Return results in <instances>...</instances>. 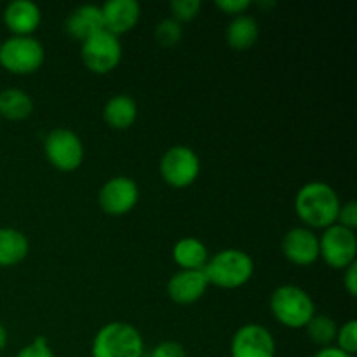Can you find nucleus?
Instances as JSON below:
<instances>
[{
    "label": "nucleus",
    "instance_id": "f257e3e1",
    "mask_svg": "<svg viewBox=\"0 0 357 357\" xmlns=\"http://www.w3.org/2000/svg\"><path fill=\"white\" fill-rule=\"evenodd\" d=\"M293 206L303 227L324 230L337 223L342 201L337 190L324 181H309L296 192Z\"/></svg>",
    "mask_w": 357,
    "mask_h": 357
},
{
    "label": "nucleus",
    "instance_id": "f03ea898",
    "mask_svg": "<svg viewBox=\"0 0 357 357\" xmlns=\"http://www.w3.org/2000/svg\"><path fill=\"white\" fill-rule=\"evenodd\" d=\"M209 286L222 289H237L248 284L255 274V261L246 251L227 248L209 257L202 268Z\"/></svg>",
    "mask_w": 357,
    "mask_h": 357
},
{
    "label": "nucleus",
    "instance_id": "7ed1b4c3",
    "mask_svg": "<svg viewBox=\"0 0 357 357\" xmlns=\"http://www.w3.org/2000/svg\"><path fill=\"white\" fill-rule=\"evenodd\" d=\"M143 337L132 324L112 321L94 335L91 357H143Z\"/></svg>",
    "mask_w": 357,
    "mask_h": 357
},
{
    "label": "nucleus",
    "instance_id": "20e7f679",
    "mask_svg": "<svg viewBox=\"0 0 357 357\" xmlns=\"http://www.w3.org/2000/svg\"><path fill=\"white\" fill-rule=\"evenodd\" d=\"M271 312L281 326L300 330L316 316V303L303 288L295 284H282L271 296Z\"/></svg>",
    "mask_w": 357,
    "mask_h": 357
},
{
    "label": "nucleus",
    "instance_id": "39448f33",
    "mask_svg": "<svg viewBox=\"0 0 357 357\" xmlns=\"http://www.w3.org/2000/svg\"><path fill=\"white\" fill-rule=\"evenodd\" d=\"M44 45L35 37H9L0 47V65L14 75H30L44 65Z\"/></svg>",
    "mask_w": 357,
    "mask_h": 357
},
{
    "label": "nucleus",
    "instance_id": "423d86ee",
    "mask_svg": "<svg viewBox=\"0 0 357 357\" xmlns=\"http://www.w3.org/2000/svg\"><path fill=\"white\" fill-rule=\"evenodd\" d=\"M44 153L52 167L61 173H72L84 160L82 139L72 129L56 128L45 136Z\"/></svg>",
    "mask_w": 357,
    "mask_h": 357
},
{
    "label": "nucleus",
    "instance_id": "0eeeda50",
    "mask_svg": "<svg viewBox=\"0 0 357 357\" xmlns=\"http://www.w3.org/2000/svg\"><path fill=\"white\" fill-rule=\"evenodd\" d=\"M159 171L166 185L173 188H187L195 183L201 174V159L185 145H174L160 157Z\"/></svg>",
    "mask_w": 357,
    "mask_h": 357
},
{
    "label": "nucleus",
    "instance_id": "6e6552de",
    "mask_svg": "<svg viewBox=\"0 0 357 357\" xmlns=\"http://www.w3.org/2000/svg\"><path fill=\"white\" fill-rule=\"evenodd\" d=\"M319 258L335 271H345L357 258V237L354 230L335 225L328 227L319 236Z\"/></svg>",
    "mask_w": 357,
    "mask_h": 357
},
{
    "label": "nucleus",
    "instance_id": "1a4fd4ad",
    "mask_svg": "<svg viewBox=\"0 0 357 357\" xmlns=\"http://www.w3.org/2000/svg\"><path fill=\"white\" fill-rule=\"evenodd\" d=\"M80 58L89 72L98 75L114 72L122 59V45L119 37L108 33L107 30L93 35L80 45Z\"/></svg>",
    "mask_w": 357,
    "mask_h": 357
},
{
    "label": "nucleus",
    "instance_id": "9d476101",
    "mask_svg": "<svg viewBox=\"0 0 357 357\" xmlns=\"http://www.w3.org/2000/svg\"><path fill=\"white\" fill-rule=\"evenodd\" d=\"M139 201V188L132 178L114 176L105 181L98 194L100 208L107 215L124 216L136 208Z\"/></svg>",
    "mask_w": 357,
    "mask_h": 357
},
{
    "label": "nucleus",
    "instance_id": "9b49d317",
    "mask_svg": "<svg viewBox=\"0 0 357 357\" xmlns=\"http://www.w3.org/2000/svg\"><path fill=\"white\" fill-rule=\"evenodd\" d=\"M230 357H275L274 335L261 324H244L230 342Z\"/></svg>",
    "mask_w": 357,
    "mask_h": 357
},
{
    "label": "nucleus",
    "instance_id": "f8f14e48",
    "mask_svg": "<svg viewBox=\"0 0 357 357\" xmlns=\"http://www.w3.org/2000/svg\"><path fill=\"white\" fill-rule=\"evenodd\" d=\"M282 255L298 267H310L319 260V236L307 227H295L282 237Z\"/></svg>",
    "mask_w": 357,
    "mask_h": 357
},
{
    "label": "nucleus",
    "instance_id": "ddd939ff",
    "mask_svg": "<svg viewBox=\"0 0 357 357\" xmlns=\"http://www.w3.org/2000/svg\"><path fill=\"white\" fill-rule=\"evenodd\" d=\"M100 7L105 30L115 37L131 31L142 17V6L136 0H108Z\"/></svg>",
    "mask_w": 357,
    "mask_h": 357
},
{
    "label": "nucleus",
    "instance_id": "4468645a",
    "mask_svg": "<svg viewBox=\"0 0 357 357\" xmlns=\"http://www.w3.org/2000/svg\"><path fill=\"white\" fill-rule=\"evenodd\" d=\"M209 284L202 271H178L167 281V295L178 305H190L201 300Z\"/></svg>",
    "mask_w": 357,
    "mask_h": 357
},
{
    "label": "nucleus",
    "instance_id": "2eb2a0df",
    "mask_svg": "<svg viewBox=\"0 0 357 357\" xmlns=\"http://www.w3.org/2000/svg\"><path fill=\"white\" fill-rule=\"evenodd\" d=\"M42 10L31 0H14L3 9V24L14 37H31L40 26Z\"/></svg>",
    "mask_w": 357,
    "mask_h": 357
},
{
    "label": "nucleus",
    "instance_id": "dca6fc26",
    "mask_svg": "<svg viewBox=\"0 0 357 357\" xmlns=\"http://www.w3.org/2000/svg\"><path fill=\"white\" fill-rule=\"evenodd\" d=\"M103 30L105 24L103 16H101V7L93 6V3L77 7L65 20V31L72 38L79 40L80 44Z\"/></svg>",
    "mask_w": 357,
    "mask_h": 357
},
{
    "label": "nucleus",
    "instance_id": "f3484780",
    "mask_svg": "<svg viewBox=\"0 0 357 357\" xmlns=\"http://www.w3.org/2000/svg\"><path fill=\"white\" fill-rule=\"evenodd\" d=\"M173 261L180 271H202L208 264V248L197 237H181L173 246Z\"/></svg>",
    "mask_w": 357,
    "mask_h": 357
},
{
    "label": "nucleus",
    "instance_id": "a211bd4d",
    "mask_svg": "<svg viewBox=\"0 0 357 357\" xmlns=\"http://www.w3.org/2000/svg\"><path fill=\"white\" fill-rule=\"evenodd\" d=\"M138 117V105L129 94H115L107 101L103 108V119L107 126L117 131L131 128Z\"/></svg>",
    "mask_w": 357,
    "mask_h": 357
},
{
    "label": "nucleus",
    "instance_id": "6ab92c4d",
    "mask_svg": "<svg viewBox=\"0 0 357 357\" xmlns=\"http://www.w3.org/2000/svg\"><path fill=\"white\" fill-rule=\"evenodd\" d=\"M30 243L21 230L2 227L0 229V267H14L28 257Z\"/></svg>",
    "mask_w": 357,
    "mask_h": 357
},
{
    "label": "nucleus",
    "instance_id": "aec40b11",
    "mask_svg": "<svg viewBox=\"0 0 357 357\" xmlns=\"http://www.w3.org/2000/svg\"><path fill=\"white\" fill-rule=\"evenodd\" d=\"M258 35H260L258 21L253 16H248V14H241V16L234 17L225 31L227 44L230 47L237 49V51L253 47L255 42L258 40Z\"/></svg>",
    "mask_w": 357,
    "mask_h": 357
},
{
    "label": "nucleus",
    "instance_id": "412c9836",
    "mask_svg": "<svg viewBox=\"0 0 357 357\" xmlns=\"http://www.w3.org/2000/svg\"><path fill=\"white\" fill-rule=\"evenodd\" d=\"M33 112V100L23 89L9 87L0 91V115L7 121H24Z\"/></svg>",
    "mask_w": 357,
    "mask_h": 357
},
{
    "label": "nucleus",
    "instance_id": "4be33fe9",
    "mask_svg": "<svg viewBox=\"0 0 357 357\" xmlns=\"http://www.w3.org/2000/svg\"><path fill=\"white\" fill-rule=\"evenodd\" d=\"M305 330L312 344L321 345V347H330L335 342V338H337L338 326L330 316L316 314V316L309 321Z\"/></svg>",
    "mask_w": 357,
    "mask_h": 357
},
{
    "label": "nucleus",
    "instance_id": "5701e85b",
    "mask_svg": "<svg viewBox=\"0 0 357 357\" xmlns=\"http://www.w3.org/2000/svg\"><path fill=\"white\" fill-rule=\"evenodd\" d=\"M153 37H155L157 44L162 45V47H173V45L180 44L181 38H183V28L173 17H167V20L157 23Z\"/></svg>",
    "mask_w": 357,
    "mask_h": 357
},
{
    "label": "nucleus",
    "instance_id": "b1692460",
    "mask_svg": "<svg viewBox=\"0 0 357 357\" xmlns=\"http://www.w3.org/2000/svg\"><path fill=\"white\" fill-rule=\"evenodd\" d=\"M337 345L335 347L344 351L345 354L354 356L357 352V323L354 319H349L337 330Z\"/></svg>",
    "mask_w": 357,
    "mask_h": 357
},
{
    "label": "nucleus",
    "instance_id": "393cba45",
    "mask_svg": "<svg viewBox=\"0 0 357 357\" xmlns=\"http://www.w3.org/2000/svg\"><path fill=\"white\" fill-rule=\"evenodd\" d=\"M202 3L199 0H173L169 3L171 14H173V20L178 23H187L197 17V14L201 13Z\"/></svg>",
    "mask_w": 357,
    "mask_h": 357
},
{
    "label": "nucleus",
    "instance_id": "a878e982",
    "mask_svg": "<svg viewBox=\"0 0 357 357\" xmlns=\"http://www.w3.org/2000/svg\"><path fill=\"white\" fill-rule=\"evenodd\" d=\"M16 357H56L52 352L51 345H49L47 338L45 337H37L30 342L28 345H24Z\"/></svg>",
    "mask_w": 357,
    "mask_h": 357
},
{
    "label": "nucleus",
    "instance_id": "bb28decb",
    "mask_svg": "<svg viewBox=\"0 0 357 357\" xmlns=\"http://www.w3.org/2000/svg\"><path fill=\"white\" fill-rule=\"evenodd\" d=\"M338 225L345 227L349 230L357 229V204L354 201H349L345 204L340 206V211H338V218H337Z\"/></svg>",
    "mask_w": 357,
    "mask_h": 357
},
{
    "label": "nucleus",
    "instance_id": "cd10ccee",
    "mask_svg": "<svg viewBox=\"0 0 357 357\" xmlns=\"http://www.w3.org/2000/svg\"><path fill=\"white\" fill-rule=\"evenodd\" d=\"M149 357H187V352L178 342H162L152 349Z\"/></svg>",
    "mask_w": 357,
    "mask_h": 357
},
{
    "label": "nucleus",
    "instance_id": "c85d7f7f",
    "mask_svg": "<svg viewBox=\"0 0 357 357\" xmlns=\"http://www.w3.org/2000/svg\"><path fill=\"white\" fill-rule=\"evenodd\" d=\"M215 6L225 14H230V16L236 17L246 13L253 6V2H250V0H216Z\"/></svg>",
    "mask_w": 357,
    "mask_h": 357
},
{
    "label": "nucleus",
    "instance_id": "c756f323",
    "mask_svg": "<svg viewBox=\"0 0 357 357\" xmlns=\"http://www.w3.org/2000/svg\"><path fill=\"white\" fill-rule=\"evenodd\" d=\"M344 288L351 296L357 295V261L344 271Z\"/></svg>",
    "mask_w": 357,
    "mask_h": 357
},
{
    "label": "nucleus",
    "instance_id": "7c9ffc66",
    "mask_svg": "<svg viewBox=\"0 0 357 357\" xmlns=\"http://www.w3.org/2000/svg\"><path fill=\"white\" fill-rule=\"evenodd\" d=\"M312 357H354V356L345 354L344 351L337 349L335 345H330V347H323L321 351H317Z\"/></svg>",
    "mask_w": 357,
    "mask_h": 357
},
{
    "label": "nucleus",
    "instance_id": "2f4dec72",
    "mask_svg": "<svg viewBox=\"0 0 357 357\" xmlns=\"http://www.w3.org/2000/svg\"><path fill=\"white\" fill-rule=\"evenodd\" d=\"M7 340H9V333H7L6 326H2V324H0V352L6 349Z\"/></svg>",
    "mask_w": 357,
    "mask_h": 357
},
{
    "label": "nucleus",
    "instance_id": "473e14b6",
    "mask_svg": "<svg viewBox=\"0 0 357 357\" xmlns=\"http://www.w3.org/2000/svg\"><path fill=\"white\" fill-rule=\"evenodd\" d=\"M0 47H2V40H0Z\"/></svg>",
    "mask_w": 357,
    "mask_h": 357
}]
</instances>
